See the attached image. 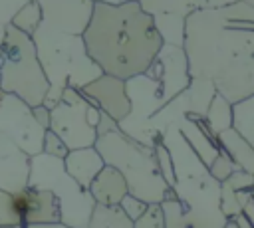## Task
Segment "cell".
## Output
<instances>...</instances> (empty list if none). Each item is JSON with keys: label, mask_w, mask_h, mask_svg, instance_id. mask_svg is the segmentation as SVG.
I'll use <instances>...</instances> for the list:
<instances>
[{"label": "cell", "mask_w": 254, "mask_h": 228, "mask_svg": "<svg viewBox=\"0 0 254 228\" xmlns=\"http://www.w3.org/2000/svg\"><path fill=\"white\" fill-rule=\"evenodd\" d=\"M183 50L190 77L214 83L232 105L254 93V6L236 0L200 8L185 20Z\"/></svg>", "instance_id": "cell-1"}, {"label": "cell", "mask_w": 254, "mask_h": 228, "mask_svg": "<svg viewBox=\"0 0 254 228\" xmlns=\"http://www.w3.org/2000/svg\"><path fill=\"white\" fill-rule=\"evenodd\" d=\"M81 38L99 69L123 81L143 73L163 46L153 16L139 2H95Z\"/></svg>", "instance_id": "cell-2"}, {"label": "cell", "mask_w": 254, "mask_h": 228, "mask_svg": "<svg viewBox=\"0 0 254 228\" xmlns=\"http://www.w3.org/2000/svg\"><path fill=\"white\" fill-rule=\"evenodd\" d=\"M161 141L169 149L175 169L171 192L181 200L189 228H222L228 218L220 210V180L210 174L177 125L167 127Z\"/></svg>", "instance_id": "cell-3"}, {"label": "cell", "mask_w": 254, "mask_h": 228, "mask_svg": "<svg viewBox=\"0 0 254 228\" xmlns=\"http://www.w3.org/2000/svg\"><path fill=\"white\" fill-rule=\"evenodd\" d=\"M32 40L42 69L50 81V91L44 99V105L50 109L60 101L62 91L67 85L81 89L85 83L103 73L89 57L79 34H65L40 24L32 34Z\"/></svg>", "instance_id": "cell-4"}, {"label": "cell", "mask_w": 254, "mask_h": 228, "mask_svg": "<svg viewBox=\"0 0 254 228\" xmlns=\"http://www.w3.org/2000/svg\"><path fill=\"white\" fill-rule=\"evenodd\" d=\"M93 147L105 165L115 167L123 174L129 194L153 204L161 202L171 192V186L165 182L157 167L153 147L131 139L121 129L99 135Z\"/></svg>", "instance_id": "cell-5"}, {"label": "cell", "mask_w": 254, "mask_h": 228, "mask_svg": "<svg viewBox=\"0 0 254 228\" xmlns=\"http://www.w3.org/2000/svg\"><path fill=\"white\" fill-rule=\"evenodd\" d=\"M0 89L18 95L30 107L42 105L50 81L38 59L32 36L6 24L0 52Z\"/></svg>", "instance_id": "cell-6"}, {"label": "cell", "mask_w": 254, "mask_h": 228, "mask_svg": "<svg viewBox=\"0 0 254 228\" xmlns=\"http://www.w3.org/2000/svg\"><path fill=\"white\" fill-rule=\"evenodd\" d=\"M26 186L38 190H50L60 204V222L71 228H85L95 200L87 188L79 186L65 171L64 159L38 153L30 157Z\"/></svg>", "instance_id": "cell-7"}, {"label": "cell", "mask_w": 254, "mask_h": 228, "mask_svg": "<svg viewBox=\"0 0 254 228\" xmlns=\"http://www.w3.org/2000/svg\"><path fill=\"white\" fill-rule=\"evenodd\" d=\"M95 105L79 89L65 87L60 101L50 109V129L67 145V149H81L95 145V127L87 121V107Z\"/></svg>", "instance_id": "cell-8"}, {"label": "cell", "mask_w": 254, "mask_h": 228, "mask_svg": "<svg viewBox=\"0 0 254 228\" xmlns=\"http://www.w3.org/2000/svg\"><path fill=\"white\" fill-rule=\"evenodd\" d=\"M0 133L10 137L26 155L42 153L46 129L36 121L32 107L14 93L0 89Z\"/></svg>", "instance_id": "cell-9"}, {"label": "cell", "mask_w": 254, "mask_h": 228, "mask_svg": "<svg viewBox=\"0 0 254 228\" xmlns=\"http://www.w3.org/2000/svg\"><path fill=\"white\" fill-rule=\"evenodd\" d=\"M145 71L161 83V87L169 99H173L183 89H187V85L190 81L185 50L181 46H173V44H163L159 54L153 57L151 65Z\"/></svg>", "instance_id": "cell-10"}, {"label": "cell", "mask_w": 254, "mask_h": 228, "mask_svg": "<svg viewBox=\"0 0 254 228\" xmlns=\"http://www.w3.org/2000/svg\"><path fill=\"white\" fill-rule=\"evenodd\" d=\"M42 6V24L65 34H83L91 18V0H38Z\"/></svg>", "instance_id": "cell-11"}, {"label": "cell", "mask_w": 254, "mask_h": 228, "mask_svg": "<svg viewBox=\"0 0 254 228\" xmlns=\"http://www.w3.org/2000/svg\"><path fill=\"white\" fill-rule=\"evenodd\" d=\"M87 99H91L101 111H105L107 115H111L115 121H121L129 109H131V101L125 89V81L107 73L97 75L93 81L85 83L79 89Z\"/></svg>", "instance_id": "cell-12"}, {"label": "cell", "mask_w": 254, "mask_h": 228, "mask_svg": "<svg viewBox=\"0 0 254 228\" xmlns=\"http://www.w3.org/2000/svg\"><path fill=\"white\" fill-rule=\"evenodd\" d=\"M12 202L24 226L60 222V204L50 190L22 186L20 190L12 192Z\"/></svg>", "instance_id": "cell-13"}, {"label": "cell", "mask_w": 254, "mask_h": 228, "mask_svg": "<svg viewBox=\"0 0 254 228\" xmlns=\"http://www.w3.org/2000/svg\"><path fill=\"white\" fill-rule=\"evenodd\" d=\"M30 155H26L10 137L0 133V188L14 192L26 186Z\"/></svg>", "instance_id": "cell-14"}, {"label": "cell", "mask_w": 254, "mask_h": 228, "mask_svg": "<svg viewBox=\"0 0 254 228\" xmlns=\"http://www.w3.org/2000/svg\"><path fill=\"white\" fill-rule=\"evenodd\" d=\"M177 127L183 135V139L189 143V147L198 155V159L208 167L216 155L220 153V147H218V141L216 137H212L204 125L202 119H192L189 115H183L179 121H177Z\"/></svg>", "instance_id": "cell-15"}, {"label": "cell", "mask_w": 254, "mask_h": 228, "mask_svg": "<svg viewBox=\"0 0 254 228\" xmlns=\"http://www.w3.org/2000/svg\"><path fill=\"white\" fill-rule=\"evenodd\" d=\"M103 159L97 153V149L91 147H81V149H69L67 155L64 157V167L67 174L83 188H89L91 180L97 176V172L103 169Z\"/></svg>", "instance_id": "cell-16"}, {"label": "cell", "mask_w": 254, "mask_h": 228, "mask_svg": "<svg viewBox=\"0 0 254 228\" xmlns=\"http://www.w3.org/2000/svg\"><path fill=\"white\" fill-rule=\"evenodd\" d=\"M87 190L93 196L95 204H103V206H117L119 200L129 192L123 174L111 165H103V169L91 180Z\"/></svg>", "instance_id": "cell-17"}, {"label": "cell", "mask_w": 254, "mask_h": 228, "mask_svg": "<svg viewBox=\"0 0 254 228\" xmlns=\"http://www.w3.org/2000/svg\"><path fill=\"white\" fill-rule=\"evenodd\" d=\"M216 141H218V147L224 149L240 169L254 172V149L234 127L218 133Z\"/></svg>", "instance_id": "cell-18"}, {"label": "cell", "mask_w": 254, "mask_h": 228, "mask_svg": "<svg viewBox=\"0 0 254 228\" xmlns=\"http://www.w3.org/2000/svg\"><path fill=\"white\" fill-rule=\"evenodd\" d=\"M185 93H187V101H189V117L204 119L206 107L216 93L214 83L208 79H202V77H190Z\"/></svg>", "instance_id": "cell-19"}, {"label": "cell", "mask_w": 254, "mask_h": 228, "mask_svg": "<svg viewBox=\"0 0 254 228\" xmlns=\"http://www.w3.org/2000/svg\"><path fill=\"white\" fill-rule=\"evenodd\" d=\"M202 121L208 129V133L212 137H218V133L232 127V103L216 91L214 97L210 99L208 107H206V113H204Z\"/></svg>", "instance_id": "cell-20"}, {"label": "cell", "mask_w": 254, "mask_h": 228, "mask_svg": "<svg viewBox=\"0 0 254 228\" xmlns=\"http://www.w3.org/2000/svg\"><path fill=\"white\" fill-rule=\"evenodd\" d=\"M141 8L151 16L187 18L190 12L204 8V0H139Z\"/></svg>", "instance_id": "cell-21"}, {"label": "cell", "mask_w": 254, "mask_h": 228, "mask_svg": "<svg viewBox=\"0 0 254 228\" xmlns=\"http://www.w3.org/2000/svg\"><path fill=\"white\" fill-rule=\"evenodd\" d=\"M232 127L254 149V93L232 105Z\"/></svg>", "instance_id": "cell-22"}, {"label": "cell", "mask_w": 254, "mask_h": 228, "mask_svg": "<svg viewBox=\"0 0 254 228\" xmlns=\"http://www.w3.org/2000/svg\"><path fill=\"white\" fill-rule=\"evenodd\" d=\"M85 228H133V222L123 214L119 206L95 204Z\"/></svg>", "instance_id": "cell-23"}, {"label": "cell", "mask_w": 254, "mask_h": 228, "mask_svg": "<svg viewBox=\"0 0 254 228\" xmlns=\"http://www.w3.org/2000/svg\"><path fill=\"white\" fill-rule=\"evenodd\" d=\"M185 20L187 18H179V16H153L155 28H157L163 44H173V46H181L183 48Z\"/></svg>", "instance_id": "cell-24"}, {"label": "cell", "mask_w": 254, "mask_h": 228, "mask_svg": "<svg viewBox=\"0 0 254 228\" xmlns=\"http://www.w3.org/2000/svg\"><path fill=\"white\" fill-rule=\"evenodd\" d=\"M10 24H12L14 28H18L20 32L32 36V34L38 30V26L42 24V6H40V2H38V0L26 2V4L12 16Z\"/></svg>", "instance_id": "cell-25"}, {"label": "cell", "mask_w": 254, "mask_h": 228, "mask_svg": "<svg viewBox=\"0 0 254 228\" xmlns=\"http://www.w3.org/2000/svg\"><path fill=\"white\" fill-rule=\"evenodd\" d=\"M161 210H163V220H165V228H189L187 216H185V208L181 204V200L169 192L161 202Z\"/></svg>", "instance_id": "cell-26"}, {"label": "cell", "mask_w": 254, "mask_h": 228, "mask_svg": "<svg viewBox=\"0 0 254 228\" xmlns=\"http://www.w3.org/2000/svg\"><path fill=\"white\" fill-rule=\"evenodd\" d=\"M153 151H155L157 167H159V171H161L165 182H167L169 186H173V182H175V169H173V159H171L169 149L165 147V143H163L161 139H157L155 145H153Z\"/></svg>", "instance_id": "cell-27"}, {"label": "cell", "mask_w": 254, "mask_h": 228, "mask_svg": "<svg viewBox=\"0 0 254 228\" xmlns=\"http://www.w3.org/2000/svg\"><path fill=\"white\" fill-rule=\"evenodd\" d=\"M236 169H240L234 161H232V157L224 151V149H220V153L216 155V159L208 165V171H210V174L216 178V180H224L232 171H236Z\"/></svg>", "instance_id": "cell-28"}, {"label": "cell", "mask_w": 254, "mask_h": 228, "mask_svg": "<svg viewBox=\"0 0 254 228\" xmlns=\"http://www.w3.org/2000/svg\"><path fill=\"white\" fill-rule=\"evenodd\" d=\"M133 228H165L161 204H159V202L149 204L147 210L133 222Z\"/></svg>", "instance_id": "cell-29"}, {"label": "cell", "mask_w": 254, "mask_h": 228, "mask_svg": "<svg viewBox=\"0 0 254 228\" xmlns=\"http://www.w3.org/2000/svg\"><path fill=\"white\" fill-rule=\"evenodd\" d=\"M16 224H22V222L16 214V208L12 202V192L0 188V228L16 226Z\"/></svg>", "instance_id": "cell-30"}, {"label": "cell", "mask_w": 254, "mask_h": 228, "mask_svg": "<svg viewBox=\"0 0 254 228\" xmlns=\"http://www.w3.org/2000/svg\"><path fill=\"white\" fill-rule=\"evenodd\" d=\"M220 210L226 218H232L236 216L238 212H242V206L238 202V196H236V190H232L228 184L220 182Z\"/></svg>", "instance_id": "cell-31"}, {"label": "cell", "mask_w": 254, "mask_h": 228, "mask_svg": "<svg viewBox=\"0 0 254 228\" xmlns=\"http://www.w3.org/2000/svg\"><path fill=\"white\" fill-rule=\"evenodd\" d=\"M121 210H123V214L131 220V222H135L145 210H147V206H149V202H145V200H141V198H137V196H133V194H125L121 200H119V204H117Z\"/></svg>", "instance_id": "cell-32"}, {"label": "cell", "mask_w": 254, "mask_h": 228, "mask_svg": "<svg viewBox=\"0 0 254 228\" xmlns=\"http://www.w3.org/2000/svg\"><path fill=\"white\" fill-rule=\"evenodd\" d=\"M67 145L52 131V129H46L44 133V143H42V153L46 155H52V157H58V159H64L67 155Z\"/></svg>", "instance_id": "cell-33"}, {"label": "cell", "mask_w": 254, "mask_h": 228, "mask_svg": "<svg viewBox=\"0 0 254 228\" xmlns=\"http://www.w3.org/2000/svg\"><path fill=\"white\" fill-rule=\"evenodd\" d=\"M222 182L228 184L232 190H250L254 186V172H248L244 169H236Z\"/></svg>", "instance_id": "cell-34"}, {"label": "cell", "mask_w": 254, "mask_h": 228, "mask_svg": "<svg viewBox=\"0 0 254 228\" xmlns=\"http://www.w3.org/2000/svg\"><path fill=\"white\" fill-rule=\"evenodd\" d=\"M30 0H0V26L10 24L12 16Z\"/></svg>", "instance_id": "cell-35"}, {"label": "cell", "mask_w": 254, "mask_h": 228, "mask_svg": "<svg viewBox=\"0 0 254 228\" xmlns=\"http://www.w3.org/2000/svg\"><path fill=\"white\" fill-rule=\"evenodd\" d=\"M236 196H238V202L242 206V212L248 216V220L254 226V196H252V188L250 190H236Z\"/></svg>", "instance_id": "cell-36"}, {"label": "cell", "mask_w": 254, "mask_h": 228, "mask_svg": "<svg viewBox=\"0 0 254 228\" xmlns=\"http://www.w3.org/2000/svg\"><path fill=\"white\" fill-rule=\"evenodd\" d=\"M115 129H119L117 121H115L111 115H107L105 111H101V113H99V121H97V125H95L97 137H99V135H105V133H109V131H115Z\"/></svg>", "instance_id": "cell-37"}, {"label": "cell", "mask_w": 254, "mask_h": 228, "mask_svg": "<svg viewBox=\"0 0 254 228\" xmlns=\"http://www.w3.org/2000/svg\"><path fill=\"white\" fill-rule=\"evenodd\" d=\"M32 113H34L36 121H38L44 129H50V107H46V105L42 103V105L32 107Z\"/></svg>", "instance_id": "cell-38"}, {"label": "cell", "mask_w": 254, "mask_h": 228, "mask_svg": "<svg viewBox=\"0 0 254 228\" xmlns=\"http://www.w3.org/2000/svg\"><path fill=\"white\" fill-rule=\"evenodd\" d=\"M232 220L236 222V226H238V228H254V226H252V222L248 220V216H246L244 212H238L236 216H232Z\"/></svg>", "instance_id": "cell-39"}, {"label": "cell", "mask_w": 254, "mask_h": 228, "mask_svg": "<svg viewBox=\"0 0 254 228\" xmlns=\"http://www.w3.org/2000/svg\"><path fill=\"white\" fill-rule=\"evenodd\" d=\"M236 0H204V8H224L234 4Z\"/></svg>", "instance_id": "cell-40"}, {"label": "cell", "mask_w": 254, "mask_h": 228, "mask_svg": "<svg viewBox=\"0 0 254 228\" xmlns=\"http://www.w3.org/2000/svg\"><path fill=\"white\" fill-rule=\"evenodd\" d=\"M24 228H71V226H65L62 222H48V224H26Z\"/></svg>", "instance_id": "cell-41"}, {"label": "cell", "mask_w": 254, "mask_h": 228, "mask_svg": "<svg viewBox=\"0 0 254 228\" xmlns=\"http://www.w3.org/2000/svg\"><path fill=\"white\" fill-rule=\"evenodd\" d=\"M93 4L95 2H99V4H113V6H117V4H125V2H139V0H91Z\"/></svg>", "instance_id": "cell-42"}, {"label": "cell", "mask_w": 254, "mask_h": 228, "mask_svg": "<svg viewBox=\"0 0 254 228\" xmlns=\"http://www.w3.org/2000/svg\"><path fill=\"white\" fill-rule=\"evenodd\" d=\"M222 228H238V226H236V222H234L232 218H228V220H226V224H224Z\"/></svg>", "instance_id": "cell-43"}, {"label": "cell", "mask_w": 254, "mask_h": 228, "mask_svg": "<svg viewBox=\"0 0 254 228\" xmlns=\"http://www.w3.org/2000/svg\"><path fill=\"white\" fill-rule=\"evenodd\" d=\"M4 30H6V26H0V52H2V40H4Z\"/></svg>", "instance_id": "cell-44"}, {"label": "cell", "mask_w": 254, "mask_h": 228, "mask_svg": "<svg viewBox=\"0 0 254 228\" xmlns=\"http://www.w3.org/2000/svg\"><path fill=\"white\" fill-rule=\"evenodd\" d=\"M244 2H248V4H252V6H254V0H244Z\"/></svg>", "instance_id": "cell-45"}, {"label": "cell", "mask_w": 254, "mask_h": 228, "mask_svg": "<svg viewBox=\"0 0 254 228\" xmlns=\"http://www.w3.org/2000/svg\"><path fill=\"white\" fill-rule=\"evenodd\" d=\"M252 196H254V186H252Z\"/></svg>", "instance_id": "cell-46"}]
</instances>
